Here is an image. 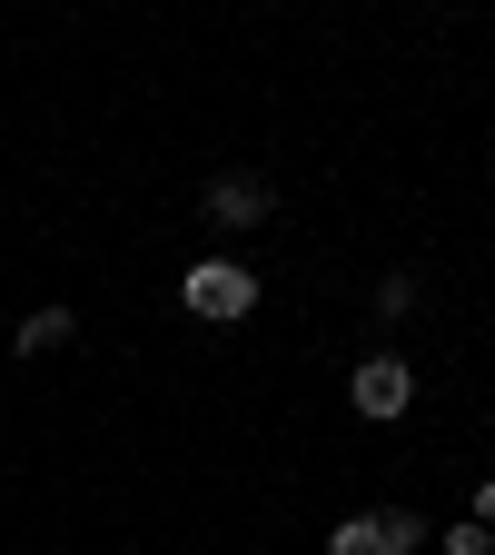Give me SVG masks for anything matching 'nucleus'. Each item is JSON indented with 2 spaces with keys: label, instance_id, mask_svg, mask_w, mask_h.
I'll use <instances>...</instances> for the list:
<instances>
[{
  "label": "nucleus",
  "instance_id": "nucleus-6",
  "mask_svg": "<svg viewBox=\"0 0 495 555\" xmlns=\"http://www.w3.org/2000/svg\"><path fill=\"white\" fill-rule=\"evenodd\" d=\"M446 555H495V526H476V516H466V526H446Z\"/></svg>",
  "mask_w": 495,
  "mask_h": 555
},
{
  "label": "nucleus",
  "instance_id": "nucleus-4",
  "mask_svg": "<svg viewBox=\"0 0 495 555\" xmlns=\"http://www.w3.org/2000/svg\"><path fill=\"white\" fill-rule=\"evenodd\" d=\"M268 208H277V189L248 179V169H238V179H208V229H258Z\"/></svg>",
  "mask_w": 495,
  "mask_h": 555
},
{
  "label": "nucleus",
  "instance_id": "nucleus-3",
  "mask_svg": "<svg viewBox=\"0 0 495 555\" xmlns=\"http://www.w3.org/2000/svg\"><path fill=\"white\" fill-rule=\"evenodd\" d=\"M416 545H427V526H416L406 506H396V516H347V526L327 535V555H416Z\"/></svg>",
  "mask_w": 495,
  "mask_h": 555
},
{
  "label": "nucleus",
  "instance_id": "nucleus-7",
  "mask_svg": "<svg viewBox=\"0 0 495 555\" xmlns=\"http://www.w3.org/2000/svg\"><path fill=\"white\" fill-rule=\"evenodd\" d=\"M476 526H495V476H485V486H476Z\"/></svg>",
  "mask_w": 495,
  "mask_h": 555
},
{
  "label": "nucleus",
  "instance_id": "nucleus-2",
  "mask_svg": "<svg viewBox=\"0 0 495 555\" xmlns=\"http://www.w3.org/2000/svg\"><path fill=\"white\" fill-rule=\"evenodd\" d=\"M347 406H357L367 427H396V416L416 406V377H406V358H367L357 377H347Z\"/></svg>",
  "mask_w": 495,
  "mask_h": 555
},
{
  "label": "nucleus",
  "instance_id": "nucleus-1",
  "mask_svg": "<svg viewBox=\"0 0 495 555\" xmlns=\"http://www.w3.org/2000/svg\"><path fill=\"white\" fill-rule=\"evenodd\" d=\"M179 298H188V318H219V327H229V318L258 308V278H248L238 258H198V268L179 278Z\"/></svg>",
  "mask_w": 495,
  "mask_h": 555
},
{
  "label": "nucleus",
  "instance_id": "nucleus-5",
  "mask_svg": "<svg viewBox=\"0 0 495 555\" xmlns=\"http://www.w3.org/2000/svg\"><path fill=\"white\" fill-rule=\"evenodd\" d=\"M69 327H80L69 308H30V318H21V347H30V358H50V347H69Z\"/></svg>",
  "mask_w": 495,
  "mask_h": 555
}]
</instances>
